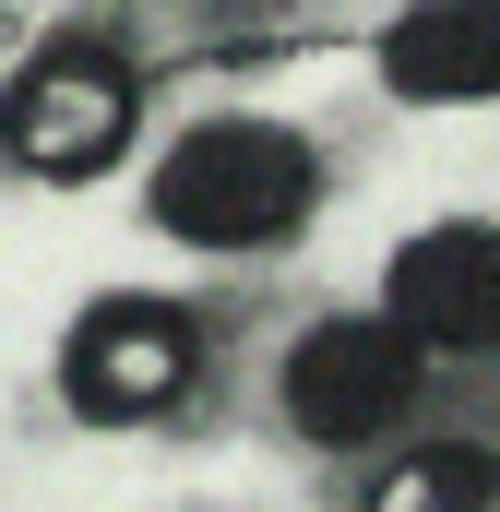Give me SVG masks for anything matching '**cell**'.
<instances>
[{
	"label": "cell",
	"instance_id": "6da1fadb",
	"mask_svg": "<svg viewBox=\"0 0 500 512\" xmlns=\"http://www.w3.org/2000/svg\"><path fill=\"white\" fill-rule=\"evenodd\" d=\"M322 191V155L286 120H191L155 155V191L143 215L179 239V251H274Z\"/></svg>",
	"mask_w": 500,
	"mask_h": 512
},
{
	"label": "cell",
	"instance_id": "7a4b0ae2",
	"mask_svg": "<svg viewBox=\"0 0 500 512\" xmlns=\"http://www.w3.org/2000/svg\"><path fill=\"white\" fill-rule=\"evenodd\" d=\"M131 131H143V72L96 36H48L0 84V167L24 179H96L131 155Z\"/></svg>",
	"mask_w": 500,
	"mask_h": 512
},
{
	"label": "cell",
	"instance_id": "3957f363",
	"mask_svg": "<svg viewBox=\"0 0 500 512\" xmlns=\"http://www.w3.org/2000/svg\"><path fill=\"white\" fill-rule=\"evenodd\" d=\"M417 370H429V346L393 322V310H334V322H310L298 346H286V429L298 441H322V453H358L381 441L405 405H417Z\"/></svg>",
	"mask_w": 500,
	"mask_h": 512
},
{
	"label": "cell",
	"instance_id": "277c9868",
	"mask_svg": "<svg viewBox=\"0 0 500 512\" xmlns=\"http://www.w3.org/2000/svg\"><path fill=\"white\" fill-rule=\"evenodd\" d=\"M191 382H203V322L179 298H96L60 346V393L84 429H155Z\"/></svg>",
	"mask_w": 500,
	"mask_h": 512
},
{
	"label": "cell",
	"instance_id": "5b68a950",
	"mask_svg": "<svg viewBox=\"0 0 500 512\" xmlns=\"http://www.w3.org/2000/svg\"><path fill=\"white\" fill-rule=\"evenodd\" d=\"M381 310L429 358H500V227H477V215L417 227L381 274Z\"/></svg>",
	"mask_w": 500,
	"mask_h": 512
},
{
	"label": "cell",
	"instance_id": "8992f818",
	"mask_svg": "<svg viewBox=\"0 0 500 512\" xmlns=\"http://www.w3.org/2000/svg\"><path fill=\"white\" fill-rule=\"evenodd\" d=\"M381 84L405 108H500V0H405L381 36Z\"/></svg>",
	"mask_w": 500,
	"mask_h": 512
},
{
	"label": "cell",
	"instance_id": "52a82bcc",
	"mask_svg": "<svg viewBox=\"0 0 500 512\" xmlns=\"http://www.w3.org/2000/svg\"><path fill=\"white\" fill-rule=\"evenodd\" d=\"M381 501H405V512H453V501H500V453H417L405 477H381Z\"/></svg>",
	"mask_w": 500,
	"mask_h": 512
}]
</instances>
